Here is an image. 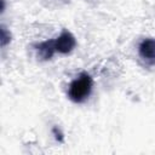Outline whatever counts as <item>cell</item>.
<instances>
[{"label": "cell", "mask_w": 155, "mask_h": 155, "mask_svg": "<svg viewBox=\"0 0 155 155\" xmlns=\"http://www.w3.org/2000/svg\"><path fill=\"white\" fill-rule=\"evenodd\" d=\"M0 41H1V46L2 47H5L11 41V34L4 25L1 27V39H0Z\"/></svg>", "instance_id": "5"}, {"label": "cell", "mask_w": 155, "mask_h": 155, "mask_svg": "<svg viewBox=\"0 0 155 155\" xmlns=\"http://www.w3.org/2000/svg\"><path fill=\"white\" fill-rule=\"evenodd\" d=\"M138 53L147 65H155V39L147 38L142 40L138 47Z\"/></svg>", "instance_id": "3"}, {"label": "cell", "mask_w": 155, "mask_h": 155, "mask_svg": "<svg viewBox=\"0 0 155 155\" xmlns=\"http://www.w3.org/2000/svg\"><path fill=\"white\" fill-rule=\"evenodd\" d=\"M93 79L87 73H81L76 76L68 87V97L74 103H84L91 94Z\"/></svg>", "instance_id": "1"}, {"label": "cell", "mask_w": 155, "mask_h": 155, "mask_svg": "<svg viewBox=\"0 0 155 155\" xmlns=\"http://www.w3.org/2000/svg\"><path fill=\"white\" fill-rule=\"evenodd\" d=\"M76 46V39L75 36L68 31V30H63L56 39H54V47H56V52L61 53V54H67L70 53Z\"/></svg>", "instance_id": "2"}, {"label": "cell", "mask_w": 155, "mask_h": 155, "mask_svg": "<svg viewBox=\"0 0 155 155\" xmlns=\"http://www.w3.org/2000/svg\"><path fill=\"white\" fill-rule=\"evenodd\" d=\"M53 133H54L56 138H57L59 142H62V140H63V134H62V132H61L59 130H57V127H54V128H53Z\"/></svg>", "instance_id": "6"}, {"label": "cell", "mask_w": 155, "mask_h": 155, "mask_svg": "<svg viewBox=\"0 0 155 155\" xmlns=\"http://www.w3.org/2000/svg\"><path fill=\"white\" fill-rule=\"evenodd\" d=\"M36 54L40 59L47 61L53 57L56 53V47H54V40H45L35 45Z\"/></svg>", "instance_id": "4"}]
</instances>
